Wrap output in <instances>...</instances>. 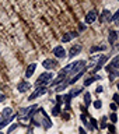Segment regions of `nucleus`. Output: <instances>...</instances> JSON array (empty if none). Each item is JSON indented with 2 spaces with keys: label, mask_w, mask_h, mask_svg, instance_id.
I'll list each match as a JSON object with an SVG mask.
<instances>
[{
  "label": "nucleus",
  "mask_w": 119,
  "mask_h": 134,
  "mask_svg": "<svg viewBox=\"0 0 119 134\" xmlns=\"http://www.w3.org/2000/svg\"><path fill=\"white\" fill-rule=\"evenodd\" d=\"M101 78H102V77H101V75H98V74H97V75H92V77H90V78H86V80H84V87L91 85L94 81H97V80H101Z\"/></svg>",
  "instance_id": "13"
},
{
  "label": "nucleus",
  "mask_w": 119,
  "mask_h": 134,
  "mask_svg": "<svg viewBox=\"0 0 119 134\" xmlns=\"http://www.w3.org/2000/svg\"><path fill=\"white\" fill-rule=\"evenodd\" d=\"M52 53H53L58 59H63V57H66V50H65V48H63L62 45L55 46V48L52 49Z\"/></svg>",
  "instance_id": "5"
},
{
  "label": "nucleus",
  "mask_w": 119,
  "mask_h": 134,
  "mask_svg": "<svg viewBox=\"0 0 119 134\" xmlns=\"http://www.w3.org/2000/svg\"><path fill=\"white\" fill-rule=\"evenodd\" d=\"M101 50H107V46H105V45H100V46H92V48L90 49V52H91V53H94V52H101Z\"/></svg>",
  "instance_id": "18"
},
{
  "label": "nucleus",
  "mask_w": 119,
  "mask_h": 134,
  "mask_svg": "<svg viewBox=\"0 0 119 134\" xmlns=\"http://www.w3.org/2000/svg\"><path fill=\"white\" fill-rule=\"evenodd\" d=\"M35 69H37V64L35 63H31V64L27 67V70H25V78L31 77V75L34 74V71H35Z\"/></svg>",
  "instance_id": "12"
},
{
  "label": "nucleus",
  "mask_w": 119,
  "mask_h": 134,
  "mask_svg": "<svg viewBox=\"0 0 119 134\" xmlns=\"http://www.w3.org/2000/svg\"><path fill=\"white\" fill-rule=\"evenodd\" d=\"M118 99H119V95H118V94H113V100H115V103H118V102H119Z\"/></svg>",
  "instance_id": "33"
},
{
  "label": "nucleus",
  "mask_w": 119,
  "mask_h": 134,
  "mask_svg": "<svg viewBox=\"0 0 119 134\" xmlns=\"http://www.w3.org/2000/svg\"><path fill=\"white\" fill-rule=\"evenodd\" d=\"M14 119H15V116H14V115L10 116V117H7V119H3L2 121H0V130H2L3 127H6L7 124H10V121H11V120H14Z\"/></svg>",
  "instance_id": "15"
},
{
  "label": "nucleus",
  "mask_w": 119,
  "mask_h": 134,
  "mask_svg": "<svg viewBox=\"0 0 119 134\" xmlns=\"http://www.w3.org/2000/svg\"><path fill=\"white\" fill-rule=\"evenodd\" d=\"M37 108H38L37 105H31V106H27V108H21L20 112H18V119H24V120L29 119L31 115H32V110H35Z\"/></svg>",
  "instance_id": "2"
},
{
  "label": "nucleus",
  "mask_w": 119,
  "mask_h": 134,
  "mask_svg": "<svg viewBox=\"0 0 119 134\" xmlns=\"http://www.w3.org/2000/svg\"><path fill=\"white\" fill-rule=\"evenodd\" d=\"M42 67H45L46 70H55L58 67V62L52 60V59H45V60L42 62Z\"/></svg>",
  "instance_id": "7"
},
{
  "label": "nucleus",
  "mask_w": 119,
  "mask_h": 134,
  "mask_svg": "<svg viewBox=\"0 0 119 134\" xmlns=\"http://www.w3.org/2000/svg\"><path fill=\"white\" fill-rule=\"evenodd\" d=\"M17 127H18V123H14V124H13V126H10V129L7 130V134H10V133H13V131H14V130H15Z\"/></svg>",
  "instance_id": "26"
},
{
  "label": "nucleus",
  "mask_w": 119,
  "mask_h": 134,
  "mask_svg": "<svg viewBox=\"0 0 119 134\" xmlns=\"http://www.w3.org/2000/svg\"><path fill=\"white\" fill-rule=\"evenodd\" d=\"M0 134H4V133H2V131H0Z\"/></svg>",
  "instance_id": "34"
},
{
  "label": "nucleus",
  "mask_w": 119,
  "mask_h": 134,
  "mask_svg": "<svg viewBox=\"0 0 119 134\" xmlns=\"http://www.w3.org/2000/svg\"><path fill=\"white\" fill-rule=\"evenodd\" d=\"M69 85V82L67 81H65V82H62V84H58L56 87H55V92H62L63 90H65V88Z\"/></svg>",
  "instance_id": "17"
},
{
  "label": "nucleus",
  "mask_w": 119,
  "mask_h": 134,
  "mask_svg": "<svg viewBox=\"0 0 119 134\" xmlns=\"http://www.w3.org/2000/svg\"><path fill=\"white\" fill-rule=\"evenodd\" d=\"M90 123H91V127H92V130L94 129H98V121H97L94 117H91L90 119Z\"/></svg>",
  "instance_id": "23"
},
{
  "label": "nucleus",
  "mask_w": 119,
  "mask_h": 134,
  "mask_svg": "<svg viewBox=\"0 0 119 134\" xmlns=\"http://www.w3.org/2000/svg\"><path fill=\"white\" fill-rule=\"evenodd\" d=\"M97 17H98V11L97 10H91V11H88L87 14H86V24H92V23H95L97 21Z\"/></svg>",
  "instance_id": "6"
},
{
  "label": "nucleus",
  "mask_w": 119,
  "mask_h": 134,
  "mask_svg": "<svg viewBox=\"0 0 119 134\" xmlns=\"http://www.w3.org/2000/svg\"><path fill=\"white\" fill-rule=\"evenodd\" d=\"M46 92H48V90H46V87H38L35 91L32 92L31 95L28 96V100H34V99H37V98H39V96L42 95H45Z\"/></svg>",
  "instance_id": "4"
},
{
  "label": "nucleus",
  "mask_w": 119,
  "mask_h": 134,
  "mask_svg": "<svg viewBox=\"0 0 119 134\" xmlns=\"http://www.w3.org/2000/svg\"><path fill=\"white\" fill-rule=\"evenodd\" d=\"M79 36V32H67V34H63L62 36V42L63 43H66V42H70L71 39H74V38Z\"/></svg>",
  "instance_id": "9"
},
{
  "label": "nucleus",
  "mask_w": 119,
  "mask_h": 134,
  "mask_svg": "<svg viewBox=\"0 0 119 134\" xmlns=\"http://www.w3.org/2000/svg\"><path fill=\"white\" fill-rule=\"evenodd\" d=\"M118 18H119V11H116L115 14L111 17V21H112L113 24H118Z\"/></svg>",
  "instance_id": "24"
},
{
  "label": "nucleus",
  "mask_w": 119,
  "mask_h": 134,
  "mask_svg": "<svg viewBox=\"0 0 119 134\" xmlns=\"http://www.w3.org/2000/svg\"><path fill=\"white\" fill-rule=\"evenodd\" d=\"M52 78H53V74H52V73H49V71L42 73L39 77H38L35 85H37V87H45V85H48V84H50Z\"/></svg>",
  "instance_id": "1"
},
{
  "label": "nucleus",
  "mask_w": 119,
  "mask_h": 134,
  "mask_svg": "<svg viewBox=\"0 0 119 134\" xmlns=\"http://www.w3.org/2000/svg\"><path fill=\"white\" fill-rule=\"evenodd\" d=\"M102 91H104V88L101 87V85H100V87H97V90H95V92H97V94H101Z\"/></svg>",
  "instance_id": "30"
},
{
  "label": "nucleus",
  "mask_w": 119,
  "mask_h": 134,
  "mask_svg": "<svg viewBox=\"0 0 119 134\" xmlns=\"http://www.w3.org/2000/svg\"><path fill=\"white\" fill-rule=\"evenodd\" d=\"M79 133H80V134H87V131L84 130V127H80V129H79Z\"/></svg>",
  "instance_id": "31"
},
{
  "label": "nucleus",
  "mask_w": 119,
  "mask_h": 134,
  "mask_svg": "<svg viewBox=\"0 0 119 134\" xmlns=\"http://www.w3.org/2000/svg\"><path fill=\"white\" fill-rule=\"evenodd\" d=\"M108 130H109V134H115V126H109V127H108Z\"/></svg>",
  "instance_id": "28"
},
{
  "label": "nucleus",
  "mask_w": 119,
  "mask_h": 134,
  "mask_svg": "<svg viewBox=\"0 0 119 134\" xmlns=\"http://www.w3.org/2000/svg\"><path fill=\"white\" fill-rule=\"evenodd\" d=\"M31 82L28 81H21L18 82V85H17V90H18V92H21V94H24V92H27L28 90H31Z\"/></svg>",
  "instance_id": "8"
},
{
  "label": "nucleus",
  "mask_w": 119,
  "mask_h": 134,
  "mask_svg": "<svg viewBox=\"0 0 119 134\" xmlns=\"http://www.w3.org/2000/svg\"><path fill=\"white\" fill-rule=\"evenodd\" d=\"M111 11L109 10H102V13H101V17H100V20H101V23H111Z\"/></svg>",
  "instance_id": "10"
},
{
  "label": "nucleus",
  "mask_w": 119,
  "mask_h": 134,
  "mask_svg": "<svg viewBox=\"0 0 119 134\" xmlns=\"http://www.w3.org/2000/svg\"><path fill=\"white\" fill-rule=\"evenodd\" d=\"M105 121H107V116H104V117H102V121H101V123H102V124L100 126L101 129H107V127H108V124L105 123Z\"/></svg>",
  "instance_id": "27"
},
{
  "label": "nucleus",
  "mask_w": 119,
  "mask_h": 134,
  "mask_svg": "<svg viewBox=\"0 0 119 134\" xmlns=\"http://www.w3.org/2000/svg\"><path fill=\"white\" fill-rule=\"evenodd\" d=\"M2 116H3V119H7V117L13 116V109L11 108H4L3 112H2Z\"/></svg>",
  "instance_id": "16"
},
{
  "label": "nucleus",
  "mask_w": 119,
  "mask_h": 134,
  "mask_svg": "<svg viewBox=\"0 0 119 134\" xmlns=\"http://www.w3.org/2000/svg\"><path fill=\"white\" fill-rule=\"evenodd\" d=\"M84 103H86V109L90 106V103H91V95H90V92H86V94H84Z\"/></svg>",
  "instance_id": "19"
},
{
  "label": "nucleus",
  "mask_w": 119,
  "mask_h": 134,
  "mask_svg": "<svg viewBox=\"0 0 119 134\" xmlns=\"http://www.w3.org/2000/svg\"><path fill=\"white\" fill-rule=\"evenodd\" d=\"M116 39H118V32H116V31H109V38H108L109 43H111V45H115Z\"/></svg>",
  "instance_id": "14"
},
{
  "label": "nucleus",
  "mask_w": 119,
  "mask_h": 134,
  "mask_svg": "<svg viewBox=\"0 0 119 134\" xmlns=\"http://www.w3.org/2000/svg\"><path fill=\"white\" fill-rule=\"evenodd\" d=\"M92 106H94L95 109H101V108H102V102H101L100 99H97V100L92 102Z\"/></svg>",
  "instance_id": "22"
},
{
  "label": "nucleus",
  "mask_w": 119,
  "mask_h": 134,
  "mask_svg": "<svg viewBox=\"0 0 119 134\" xmlns=\"http://www.w3.org/2000/svg\"><path fill=\"white\" fill-rule=\"evenodd\" d=\"M81 45H76V46H73V48H71L70 50H69V54H67V57H74V56H77V54L81 52Z\"/></svg>",
  "instance_id": "11"
},
{
  "label": "nucleus",
  "mask_w": 119,
  "mask_h": 134,
  "mask_svg": "<svg viewBox=\"0 0 119 134\" xmlns=\"http://www.w3.org/2000/svg\"><path fill=\"white\" fill-rule=\"evenodd\" d=\"M111 109H112L113 112H116L118 110V105L116 103H111Z\"/></svg>",
  "instance_id": "29"
},
{
  "label": "nucleus",
  "mask_w": 119,
  "mask_h": 134,
  "mask_svg": "<svg viewBox=\"0 0 119 134\" xmlns=\"http://www.w3.org/2000/svg\"><path fill=\"white\" fill-rule=\"evenodd\" d=\"M109 119H111V121H112V124H115L116 123V120H118V117H116V112H113L111 116H109Z\"/></svg>",
  "instance_id": "25"
},
{
  "label": "nucleus",
  "mask_w": 119,
  "mask_h": 134,
  "mask_svg": "<svg viewBox=\"0 0 119 134\" xmlns=\"http://www.w3.org/2000/svg\"><path fill=\"white\" fill-rule=\"evenodd\" d=\"M50 113H52V116H58L59 113H60V105H59V103L55 105V106L52 108V112H50Z\"/></svg>",
  "instance_id": "20"
},
{
  "label": "nucleus",
  "mask_w": 119,
  "mask_h": 134,
  "mask_svg": "<svg viewBox=\"0 0 119 134\" xmlns=\"http://www.w3.org/2000/svg\"><path fill=\"white\" fill-rule=\"evenodd\" d=\"M3 100H6V95H4V94H0V103H2Z\"/></svg>",
  "instance_id": "32"
},
{
  "label": "nucleus",
  "mask_w": 119,
  "mask_h": 134,
  "mask_svg": "<svg viewBox=\"0 0 119 134\" xmlns=\"http://www.w3.org/2000/svg\"><path fill=\"white\" fill-rule=\"evenodd\" d=\"M81 92H83V88H74V90L73 91H70V96H71V98H73V96H77L79 94H81Z\"/></svg>",
  "instance_id": "21"
},
{
  "label": "nucleus",
  "mask_w": 119,
  "mask_h": 134,
  "mask_svg": "<svg viewBox=\"0 0 119 134\" xmlns=\"http://www.w3.org/2000/svg\"><path fill=\"white\" fill-rule=\"evenodd\" d=\"M38 110H39V115L42 116V119L39 120V121H41V126H44V129H46V130L50 129V127H52V121H50L49 116L46 115L45 110H44L42 108H41V109H38Z\"/></svg>",
  "instance_id": "3"
}]
</instances>
